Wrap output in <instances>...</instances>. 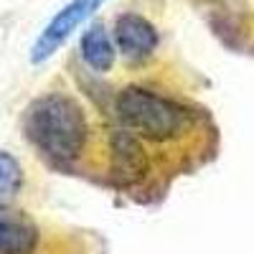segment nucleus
I'll return each instance as SVG.
<instances>
[{"label": "nucleus", "instance_id": "39448f33", "mask_svg": "<svg viewBox=\"0 0 254 254\" xmlns=\"http://www.w3.org/2000/svg\"><path fill=\"white\" fill-rule=\"evenodd\" d=\"M38 249V226L23 214L0 206V254H33Z\"/></svg>", "mask_w": 254, "mask_h": 254}, {"label": "nucleus", "instance_id": "423d86ee", "mask_svg": "<svg viewBox=\"0 0 254 254\" xmlns=\"http://www.w3.org/2000/svg\"><path fill=\"white\" fill-rule=\"evenodd\" d=\"M79 54H81L84 64L97 74H107L115 66L117 46H115V38L110 36V31L104 28V23H92L81 33Z\"/></svg>", "mask_w": 254, "mask_h": 254}, {"label": "nucleus", "instance_id": "f257e3e1", "mask_svg": "<svg viewBox=\"0 0 254 254\" xmlns=\"http://www.w3.org/2000/svg\"><path fill=\"white\" fill-rule=\"evenodd\" d=\"M23 127L28 140L56 165L76 163L89 140V125L79 102L69 94H44L28 104Z\"/></svg>", "mask_w": 254, "mask_h": 254}, {"label": "nucleus", "instance_id": "0eeeda50", "mask_svg": "<svg viewBox=\"0 0 254 254\" xmlns=\"http://www.w3.org/2000/svg\"><path fill=\"white\" fill-rule=\"evenodd\" d=\"M20 186H23V168L10 153L0 150V201L13 198Z\"/></svg>", "mask_w": 254, "mask_h": 254}, {"label": "nucleus", "instance_id": "20e7f679", "mask_svg": "<svg viewBox=\"0 0 254 254\" xmlns=\"http://www.w3.org/2000/svg\"><path fill=\"white\" fill-rule=\"evenodd\" d=\"M115 46L117 51L130 59V61H145L147 56H153L158 44H160V33L158 28L140 13H120L115 20Z\"/></svg>", "mask_w": 254, "mask_h": 254}, {"label": "nucleus", "instance_id": "f03ea898", "mask_svg": "<svg viewBox=\"0 0 254 254\" xmlns=\"http://www.w3.org/2000/svg\"><path fill=\"white\" fill-rule=\"evenodd\" d=\"M115 115L125 132L147 142H171L188 130L186 107L145 87H125L115 99Z\"/></svg>", "mask_w": 254, "mask_h": 254}, {"label": "nucleus", "instance_id": "7ed1b4c3", "mask_svg": "<svg viewBox=\"0 0 254 254\" xmlns=\"http://www.w3.org/2000/svg\"><path fill=\"white\" fill-rule=\"evenodd\" d=\"M102 3L104 0H69V3L46 23V28L38 33L36 44L31 49V61L44 64L46 59H51L84 20H89L99 10Z\"/></svg>", "mask_w": 254, "mask_h": 254}]
</instances>
